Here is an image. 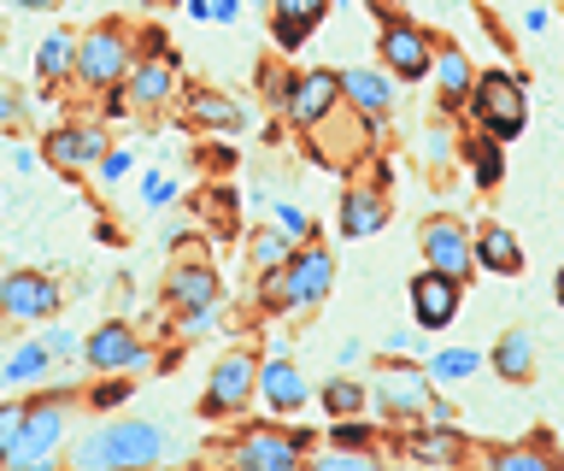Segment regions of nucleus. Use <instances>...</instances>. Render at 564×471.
Segmentation results:
<instances>
[{
	"label": "nucleus",
	"instance_id": "nucleus-1",
	"mask_svg": "<svg viewBox=\"0 0 564 471\" xmlns=\"http://www.w3.org/2000/svg\"><path fill=\"white\" fill-rule=\"evenodd\" d=\"M165 453H171L165 430L148 425V418H123V425H106V430H83L65 448V465L70 471H153Z\"/></svg>",
	"mask_w": 564,
	"mask_h": 471
},
{
	"label": "nucleus",
	"instance_id": "nucleus-2",
	"mask_svg": "<svg viewBox=\"0 0 564 471\" xmlns=\"http://www.w3.org/2000/svg\"><path fill=\"white\" fill-rule=\"evenodd\" d=\"M465 113L482 125V136H494V142H518V136L529 130V89H523V77L476 72V89H470Z\"/></svg>",
	"mask_w": 564,
	"mask_h": 471
},
{
	"label": "nucleus",
	"instance_id": "nucleus-3",
	"mask_svg": "<svg viewBox=\"0 0 564 471\" xmlns=\"http://www.w3.org/2000/svg\"><path fill=\"white\" fill-rule=\"evenodd\" d=\"M335 289V254L329 248H294L282 271H264V301L282 312H306Z\"/></svg>",
	"mask_w": 564,
	"mask_h": 471
},
{
	"label": "nucleus",
	"instance_id": "nucleus-4",
	"mask_svg": "<svg viewBox=\"0 0 564 471\" xmlns=\"http://www.w3.org/2000/svg\"><path fill=\"white\" fill-rule=\"evenodd\" d=\"M65 430H70L65 395H35V400H24V425H18V436H12L7 465L53 471V460H59V448H65Z\"/></svg>",
	"mask_w": 564,
	"mask_h": 471
},
{
	"label": "nucleus",
	"instance_id": "nucleus-5",
	"mask_svg": "<svg viewBox=\"0 0 564 471\" xmlns=\"http://www.w3.org/2000/svg\"><path fill=\"white\" fill-rule=\"evenodd\" d=\"M130 60H135V42H130V30L123 24H95L88 36L77 42V60H70V72H77V83L83 89H118L123 83V72H130Z\"/></svg>",
	"mask_w": 564,
	"mask_h": 471
},
{
	"label": "nucleus",
	"instance_id": "nucleus-6",
	"mask_svg": "<svg viewBox=\"0 0 564 471\" xmlns=\"http://www.w3.org/2000/svg\"><path fill=\"white\" fill-rule=\"evenodd\" d=\"M417 248H423V266L453 277V283H470L476 277V248H470V224L458 213H430L417 224Z\"/></svg>",
	"mask_w": 564,
	"mask_h": 471
},
{
	"label": "nucleus",
	"instance_id": "nucleus-7",
	"mask_svg": "<svg viewBox=\"0 0 564 471\" xmlns=\"http://www.w3.org/2000/svg\"><path fill=\"white\" fill-rule=\"evenodd\" d=\"M377 54H382V72L394 83H423V77H430V65H435V36L417 19L394 12V19H382Z\"/></svg>",
	"mask_w": 564,
	"mask_h": 471
},
{
	"label": "nucleus",
	"instance_id": "nucleus-8",
	"mask_svg": "<svg viewBox=\"0 0 564 471\" xmlns=\"http://www.w3.org/2000/svg\"><path fill=\"white\" fill-rule=\"evenodd\" d=\"M365 389L377 395V407H382L388 418H423V407H430V395H435V383H430V372H423V360H382L377 377H370Z\"/></svg>",
	"mask_w": 564,
	"mask_h": 471
},
{
	"label": "nucleus",
	"instance_id": "nucleus-9",
	"mask_svg": "<svg viewBox=\"0 0 564 471\" xmlns=\"http://www.w3.org/2000/svg\"><path fill=\"white\" fill-rule=\"evenodd\" d=\"M312 448V430H247L229 448V471H300Z\"/></svg>",
	"mask_w": 564,
	"mask_h": 471
},
{
	"label": "nucleus",
	"instance_id": "nucleus-10",
	"mask_svg": "<svg viewBox=\"0 0 564 471\" xmlns=\"http://www.w3.org/2000/svg\"><path fill=\"white\" fill-rule=\"evenodd\" d=\"M259 389V360L247 354V347H236V354H224L218 365H212V383L200 395V413L206 418H236L247 400H253Z\"/></svg>",
	"mask_w": 564,
	"mask_h": 471
},
{
	"label": "nucleus",
	"instance_id": "nucleus-11",
	"mask_svg": "<svg viewBox=\"0 0 564 471\" xmlns=\"http://www.w3.org/2000/svg\"><path fill=\"white\" fill-rule=\"evenodd\" d=\"M405 301H412V324L423 330V336H441V330L458 319V307H465V283H453V277L423 266L412 277V289H405Z\"/></svg>",
	"mask_w": 564,
	"mask_h": 471
},
{
	"label": "nucleus",
	"instance_id": "nucleus-12",
	"mask_svg": "<svg viewBox=\"0 0 564 471\" xmlns=\"http://www.w3.org/2000/svg\"><path fill=\"white\" fill-rule=\"evenodd\" d=\"M59 312V283L47 271H7L0 277V319L12 324H42Z\"/></svg>",
	"mask_w": 564,
	"mask_h": 471
},
{
	"label": "nucleus",
	"instance_id": "nucleus-13",
	"mask_svg": "<svg viewBox=\"0 0 564 471\" xmlns=\"http://www.w3.org/2000/svg\"><path fill=\"white\" fill-rule=\"evenodd\" d=\"M153 54H135L130 60V72H123V83H130V95L135 107H165V100L176 95V54H171V42L165 36H148Z\"/></svg>",
	"mask_w": 564,
	"mask_h": 471
},
{
	"label": "nucleus",
	"instance_id": "nucleus-14",
	"mask_svg": "<svg viewBox=\"0 0 564 471\" xmlns=\"http://www.w3.org/2000/svg\"><path fill=\"white\" fill-rule=\"evenodd\" d=\"M335 107H341V77L335 72H300L289 83V100H282L289 125H300V130H317Z\"/></svg>",
	"mask_w": 564,
	"mask_h": 471
},
{
	"label": "nucleus",
	"instance_id": "nucleus-15",
	"mask_svg": "<svg viewBox=\"0 0 564 471\" xmlns=\"http://www.w3.org/2000/svg\"><path fill=\"white\" fill-rule=\"evenodd\" d=\"M430 83H435V100L441 113L458 118L470 107V89H476V72H470V54L458 42H435V65H430Z\"/></svg>",
	"mask_w": 564,
	"mask_h": 471
},
{
	"label": "nucleus",
	"instance_id": "nucleus-16",
	"mask_svg": "<svg viewBox=\"0 0 564 471\" xmlns=\"http://www.w3.org/2000/svg\"><path fill=\"white\" fill-rule=\"evenodd\" d=\"M47 165H59V171H95L106 160V130L100 125H59V130H47Z\"/></svg>",
	"mask_w": 564,
	"mask_h": 471
},
{
	"label": "nucleus",
	"instance_id": "nucleus-17",
	"mask_svg": "<svg viewBox=\"0 0 564 471\" xmlns=\"http://www.w3.org/2000/svg\"><path fill=\"white\" fill-rule=\"evenodd\" d=\"M253 395H259V400H264V407H271L276 418H294V413L312 400L306 377H300L294 365H289V354H271V360L259 365V389H253Z\"/></svg>",
	"mask_w": 564,
	"mask_h": 471
},
{
	"label": "nucleus",
	"instance_id": "nucleus-18",
	"mask_svg": "<svg viewBox=\"0 0 564 471\" xmlns=\"http://www.w3.org/2000/svg\"><path fill=\"white\" fill-rule=\"evenodd\" d=\"M329 7L335 0H271V36L282 54H300L312 30L329 19Z\"/></svg>",
	"mask_w": 564,
	"mask_h": 471
},
{
	"label": "nucleus",
	"instance_id": "nucleus-19",
	"mask_svg": "<svg viewBox=\"0 0 564 471\" xmlns=\"http://www.w3.org/2000/svg\"><path fill=\"white\" fill-rule=\"evenodd\" d=\"M83 360L95 365V372H123V365H141L148 360V347H141V336L123 319H112V324H100L95 336L83 342Z\"/></svg>",
	"mask_w": 564,
	"mask_h": 471
},
{
	"label": "nucleus",
	"instance_id": "nucleus-20",
	"mask_svg": "<svg viewBox=\"0 0 564 471\" xmlns=\"http://www.w3.org/2000/svg\"><path fill=\"white\" fill-rule=\"evenodd\" d=\"M335 77H341V100H347L352 113L377 118V125H382L388 113H394V77H388V72H370V65H352V72H335Z\"/></svg>",
	"mask_w": 564,
	"mask_h": 471
},
{
	"label": "nucleus",
	"instance_id": "nucleus-21",
	"mask_svg": "<svg viewBox=\"0 0 564 471\" xmlns=\"http://www.w3.org/2000/svg\"><path fill=\"white\" fill-rule=\"evenodd\" d=\"M482 471H564V460L553 453V436L535 430L529 442H494V448H482Z\"/></svg>",
	"mask_w": 564,
	"mask_h": 471
},
{
	"label": "nucleus",
	"instance_id": "nucleus-22",
	"mask_svg": "<svg viewBox=\"0 0 564 471\" xmlns=\"http://www.w3.org/2000/svg\"><path fill=\"white\" fill-rule=\"evenodd\" d=\"M470 248H476V271H488V277H523V266H529L518 236H511L506 224H476Z\"/></svg>",
	"mask_w": 564,
	"mask_h": 471
},
{
	"label": "nucleus",
	"instance_id": "nucleus-23",
	"mask_svg": "<svg viewBox=\"0 0 564 471\" xmlns=\"http://www.w3.org/2000/svg\"><path fill=\"white\" fill-rule=\"evenodd\" d=\"M382 224H388V195H382V189L352 183L347 195H341V236L347 242H370Z\"/></svg>",
	"mask_w": 564,
	"mask_h": 471
},
{
	"label": "nucleus",
	"instance_id": "nucleus-24",
	"mask_svg": "<svg viewBox=\"0 0 564 471\" xmlns=\"http://www.w3.org/2000/svg\"><path fill=\"white\" fill-rule=\"evenodd\" d=\"M165 295H171L176 312H212V307H218V277H212L206 259H188V266L171 271Z\"/></svg>",
	"mask_w": 564,
	"mask_h": 471
},
{
	"label": "nucleus",
	"instance_id": "nucleus-25",
	"mask_svg": "<svg viewBox=\"0 0 564 471\" xmlns=\"http://www.w3.org/2000/svg\"><path fill=\"white\" fill-rule=\"evenodd\" d=\"M488 372L500 377V383H535V336L529 330H506L500 342H494V354H488Z\"/></svg>",
	"mask_w": 564,
	"mask_h": 471
},
{
	"label": "nucleus",
	"instance_id": "nucleus-26",
	"mask_svg": "<svg viewBox=\"0 0 564 471\" xmlns=\"http://www.w3.org/2000/svg\"><path fill=\"white\" fill-rule=\"evenodd\" d=\"M465 165H470V189H482V195H494V189L506 183V142H494V136H465Z\"/></svg>",
	"mask_w": 564,
	"mask_h": 471
},
{
	"label": "nucleus",
	"instance_id": "nucleus-27",
	"mask_svg": "<svg viewBox=\"0 0 564 471\" xmlns=\"http://www.w3.org/2000/svg\"><path fill=\"white\" fill-rule=\"evenodd\" d=\"M482 365H488V354H476V347H435V354H430V383L458 389V383H470Z\"/></svg>",
	"mask_w": 564,
	"mask_h": 471
},
{
	"label": "nucleus",
	"instance_id": "nucleus-28",
	"mask_svg": "<svg viewBox=\"0 0 564 471\" xmlns=\"http://www.w3.org/2000/svg\"><path fill=\"white\" fill-rule=\"evenodd\" d=\"M405 453L412 460H430V465H447V460H465V430H435V425H423L417 436H405Z\"/></svg>",
	"mask_w": 564,
	"mask_h": 471
},
{
	"label": "nucleus",
	"instance_id": "nucleus-29",
	"mask_svg": "<svg viewBox=\"0 0 564 471\" xmlns=\"http://www.w3.org/2000/svg\"><path fill=\"white\" fill-rule=\"evenodd\" d=\"M224 125V130H241L247 125V107H236L229 95H212V89H194L188 95V113H183V125Z\"/></svg>",
	"mask_w": 564,
	"mask_h": 471
},
{
	"label": "nucleus",
	"instance_id": "nucleus-30",
	"mask_svg": "<svg viewBox=\"0 0 564 471\" xmlns=\"http://www.w3.org/2000/svg\"><path fill=\"white\" fill-rule=\"evenodd\" d=\"M317 407H324L329 418H352V413L370 407V389L359 377H329L324 389H317Z\"/></svg>",
	"mask_w": 564,
	"mask_h": 471
},
{
	"label": "nucleus",
	"instance_id": "nucleus-31",
	"mask_svg": "<svg viewBox=\"0 0 564 471\" xmlns=\"http://www.w3.org/2000/svg\"><path fill=\"white\" fill-rule=\"evenodd\" d=\"M289 236H282L276 231V224H271V231H259V236H247V259H253V271L264 277V271H282V266H289Z\"/></svg>",
	"mask_w": 564,
	"mask_h": 471
},
{
	"label": "nucleus",
	"instance_id": "nucleus-32",
	"mask_svg": "<svg viewBox=\"0 0 564 471\" xmlns=\"http://www.w3.org/2000/svg\"><path fill=\"white\" fill-rule=\"evenodd\" d=\"M70 60H77V42H70V36H47L42 47H35V77H42V83H65Z\"/></svg>",
	"mask_w": 564,
	"mask_h": 471
},
{
	"label": "nucleus",
	"instance_id": "nucleus-33",
	"mask_svg": "<svg viewBox=\"0 0 564 471\" xmlns=\"http://www.w3.org/2000/svg\"><path fill=\"white\" fill-rule=\"evenodd\" d=\"M47 342H30V347H18V354L0 365V383H30V377H42L47 372Z\"/></svg>",
	"mask_w": 564,
	"mask_h": 471
},
{
	"label": "nucleus",
	"instance_id": "nucleus-34",
	"mask_svg": "<svg viewBox=\"0 0 564 471\" xmlns=\"http://www.w3.org/2000/svg\"><path fill=\"white\" fill-rule=\"evenodd\" d=\"M312 471H382L370 448H335V453H317Z\"/></svg>",
	"mask_w": 564,
	"mask_h": 471
},
{
	"label": "nucleus",
	"instance_id": "nucleus-35",
	"mask_svg": "<svg viewBox=\"0 0 564 471\" xmlns=\"http://www.w3.org/2000/svg\"><path fill=\"white\" fill-rule=\"evenodd\" d=\"M329 442L335 448H377V430L352 413V418H335V425H329Z\"/></svg>",
	"mask_w": 564,
	"mask_h": 471
},
{
	"label": "nucleus",
	"instance_id": "nucleus-36",
	"mask_svg": "<svg viewBox=\"0 0 564 471\" xmlns=\"http://www.w3.org/2000/svg\"><path fill=\"white\" fill-rule=\"evenodd\" d=\"M271 224H276V231L289 236V242H306V236H312V218L300 213L294 201H276V206H271Z\"/></svg>",
	"mask_w": 564,
	"mask_h": 471
},
{
	"label": "nucleus",
	"instance_id": "nucleus-37",
	"mask_svg": "<svg viewBox=\"0 0 564 471\" xmlns=\"http://www.w3.org/2000/svg\"><path fill=\"white\" fill-rule=\"evenodd\" d=\"M388 360H423V330L412 324V330H388Z\"/></svg>",
	"mask_w": 564,
	"mask_h": 471
},
{
	"label": "nucleus",
	"instance_id": "nucleus-38",
	"mask_svg": "<svg viewBox=\"0 0 564 471\" xmlns=\"http://www.w3.org/2000/svg\"><path fill=\"white\" fill-rule=\"evenodd\" d=\"M18 425H24V400H0V465H7V453H12Z\"/></svg>",
	"mask_w": 564,
	"mask_h": 471
},
{
	"label": "nucleus",
	"instance_id": "nucleus-39",
	"mask_svg": "<svg viewBox=\"0 0 564 471\" xmlns=\"http://www.w3.org/2000/svg\"><path fill=\"white\" fill-rule=\"evenodd\" d=\"M423 148H430V165H447L453 160V142H447V130H441V125L423 130Z\"/></svg>",
	"mask_w": 564,
	"mask_h": 471
},
{
	"label": "nucleus",
	"instance_id": "nucleus-40",
	"mask_svg": "<svg viewBox=\"0 0 564 471\" xmlns=\"http://www.w3.org/2000/svg\"><path fill=\"white\" fill-rule=\"evenodd\" d=\"M130 165H135V153L112 148V153H106V160H100V178H106V183H118V178H123V171H130Z\"/></svg>",
	"mask_w": 564,
	"mask_h": 471
},
{
	"label": "nucleus",
	"instance_id": "nucleus-41",
	"mask_svg": "<svg viewBox=\"0 0 564 471\" xmlns=\"http://www.w3.org/2000/svg\"><path fill=\"white\" fill-rule=\"evenodd\" d=\"M88 400H95V413H106V407H123V400H130V383H106V389H95Z\"/></svg>",
	"mask_w": 564,
	"mask_h": 471
},
{
	"label": "nucleus",
	"instance_id": "nucleus-42",
	"mask_svg": "<svg viewBox=\"0 0 564 471\" xmlns=\"http://www.w3.org/2000/svg\"><path fill=\"white\" fill-rule=\"evenodd\" d=\"M42 342H47V354H77V330H59V324H53Z\"/></svg>",
	"mask_w": 564,
	"mask_h": 471
},
{
	"label": "nucleus",
	"instance_id": "nucleus-43",
	"mask_svg": "<svg viewBox=\"0 0 564 471\" xmlns=\"http://www.w3.org/2000/svg\"><path fill=\"white\" fill-rule=\"evenodd\" d=\"M141 195H148V206H171V201H176V189H171L165 178H148V183H141Z\"/></svg>",
	"mask_w": 564,
	"mask_h": 471
},
{
	"label": "nucleus",
	"instance_id": "nucleus-44",
	"mask_svg": "<svg viewBox=\"0 0 564 471\" xmlns=\"http://www.w3.org/2000/svg\"><path fill=\"white\" fill-rule=\"evenodd\" d=\"M18 118H24V107H18V95H7V89H0V125H18Z\"/></svg>",
	"mask_w": 564,
	"mask_h": 471
},
{
	"label": "nucleus",
	"instance_id": "nucleus-45",
	"mask_svg": "<svg viewBox=\"0 0 564 471\" xmlns=\"http://www.w3.org/2000/svg\"><path fill=\"white\" fill-rule=\"evenodd\" d=\"M212 19H218V24H236V19H241V0H212Z\"/></svg>",
	"mask_w": 564,
	"mask_h": 471
},
{
	"label": "nucleus",
	"instance_id": "nucleus-46",
	"mask_svg": "<svg viewBox=\"0 0 564 471\" xmlns=\"http://www.w3.org/2000/svg\"><path fill=\"white\" fill-rule=\"evenodd\" d=\"M18 12H47V7H59V0H12Z\"/></svg>",
	"mask_w": 564,
	"mask_h": 471
},
{
	"label": "nucleus",
	"instance_id": "nucleus-47",
	"mask_svg": "<svg viewBox=\"0 0 564 471\" xmlns=\"http://www.w3.org/2000/svg\"><path fill=\"white\" fill-rule=\"evenodd\" d=\"M553 301H558V312H564V266L553 271Z\"/></svg>",
	"mask_w": 564,
	"mask_h": 471
},
{
	"label": "nucleus",
	"instance_id": "nucleus-48",
	"mask_svg": "<svg viewBox=\"0 0 564 471\" xmlns=\"http://www.w3.org/2000/svg\"><path fill=\"white\" fill-rule=\"evenodd\" d=\"M148 7H183V0H148Z\"/></svg>",
	"mask_w": 564,
	"mask_h": 471
},
{
	"label": "nucleus",
	"instance_id": "nucleus-49",
	"mask_svg": "<svg viewBox=\"0 0 564 471\" xmlns=\"http://www.w3.org/2000/svg\"><path fill=\"white\" fill-rule=\"evenodd\" d=\"M0 471H35V465H0Z\"/></svg>",
	"mask_w": 564,
	"mask_h": 471
}]
</instances>
